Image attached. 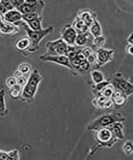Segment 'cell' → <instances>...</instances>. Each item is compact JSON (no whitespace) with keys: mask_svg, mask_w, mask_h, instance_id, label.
Wrapping results in <instances>:
<instances>
[{"mask_svg":"<svg viewBox=\"0 0 133 160\" xmlns=\"http://www.w3.org/2000/svg\"><path fill=\"white\" fill-rule=\"evenodd\" d=\"M77 33L86 34L89 32V28L83 20L76 16L71 25Z\"/></svg>","mask_w":133,"mask_h":160,"instance_id":"obj_16","label":"cell"},{"mask_svg":"<svg viewBox=\"0 0 133 160\" xmlns=\"http://www.w3.org/2000/svg\"><path fill=\"white\" fill-rule=\"evenodd\" d=\"M111 83L109 80H105L102 82L94 84L91 87L93 92L96 96L107 85Z\"/></svg>","mask_w":133,"mask_h":160,"instance_id":"obj_28","label":"cell"},{"mask_svg":"<svg viewBox=\"0 0 133 160\" xmlns=\"http://www.w3.org/2000/svg\"><path fill=\"white\" fill-rule=\"evenodd\" d=\"M114 91L115 89L113 86L111 85V83L106 86L97 95H101L106 98H111Z\"/></svg>","mask_w":133,"mask_h":160,"instance_id":"obj_26","label":"cell"},{"mask_svg":"<svg viewBox=\"0 0 133 160\" xmlns=\"http://www.w3.org/2000/svg\"><path fill=\"white\" fill-rule=\"evenodd\" d=\"M22 91V87L17 84L10 88V96L13 98H18L21 95Z\"/></svg>","mask_w":133,"mask_h":160,"instance_id":"obj_29","label":"cell"},{"mask_svg":"<svg viewBox=\"0 0 133 160\" xmlns=\"http://www.w3.org/2000/svg\"><path fill=\"white\" fill-rule=\"evenodd\" d=\"M4 21L9 23L14 24L22 20V15L17 10L8 11L3 15Z\"/></svg>","mask_w":133,"mask_h":160,"instance_id":"obj_15","label":"cell"},{"mask_svg":"<svg viewBox=\"0 0 133 160\" xmlns=\"http://www.w3.org/2000/svg\"><path fill=\"white\" fill-rule=\"evenodd\" d=\"M77 16L83 20L89 28L97 18V14L92 10L88 8L80 9L77 12Z\"/></svg>","mask_w":133,"mask_h":160,"instance_id":"obj_11","label":"cell"},{"mask_svg":"<svg viewBox=\"0 0 133 160\" xmlns=\"http://www.w3.org/2000/svg\"><path fill=\"white\" fill-rule=\"evenodd\" d=\"M77 32L71 24L64 25L61 29V38L68 45H75Z\"/></svg>","mask_w":133,"mask_h":160,"instance_id":"obj_9","label":"cell"},{"mask_svg":"<svg viewBox=\"0 0 133 160\" xmlns=\"http://www.w3.org/2000/svg\"><path fill=\"white\" fill-rule=\"evenodd\" d=\"M41 17H43V16L41 17L36 13H32L22 15V20L27 23L38 19V18H41Z\"/></svg>","mask_w":133,"mask_h":160,"instance_id":"obj_32","label":"cell"},{"mask_svg":"<svg viewBox=\"0 0 133 160\" xmlns=\"http://www.w3.org/2000/svg\"><path fill=\"white\" fill-rule=\"evenodd\" d=\"M95 51H94L93 48L89 46L84 47L81 49V52L83 54L86 58L89 56L93 53Z\"/></svg>","mask_w":133,"mask_h":160,"instance_id":"obj_35","label":"cell"},{"mask_svg":"<svg viewBox=\"0 0 133 160\" xmlns=\"http://www.w3.org/2000/svg\"><path fill=\"white\" fill-rule=\"evenodd\" d=\"M45 5V2L42 1H24L23 4L16 9L22 15L36 13L40 16L42 17V12Z\"/></svg>","mask_w":133,"mask_h":160,"instance_id":"obj_5","label":"cell"},{"mask_svg":"<svg viewBox=\"0 0 133 160\" xmlns=\"http://www.w3.org/2000/svg\"><path fill=\"white\" fill-rule=\"evenodd\" d=\"M6 83L8 88H11L14 86L17 85L16 79L14 77H10L6 80Z\"/></svg>","mask_w":133,"mask_h":160,"instance_id":"obj_37","label":"cell"},{"mask_svg":"<svg viewBox=\"0 0 133 160\" xmlns=\"http://www.w3.org/2000/svg\"><path fill=\"white\" fill-rule=\"evenodd\" d=\"M125 118L119 112H111L103 115L92 121L88 125V129L96 131L99 128H106L115 122H122Z\"/></svg>","mask_w":133,"mask_h":160,"instance_id":"obj_3","label":"cell"},{"mask_svg":"<svg viewBox=\"0 0 133 160\" xmlns=\"http://www.w3.org/2000/svg\"><path fill=\"white\" fill-rule=\"evenodd\" d=\"M127 98L121 91L116 90H115L111 98L113 104L118 107L123 106L126 102Z\"/></svg>","mask_w":133,"mask_h":160,"instance_id":"obj_18","label":"cell"},{"mask_svg":"<svg viewBox=\"0 0 133 160\" xmlns=\"http://www.w3.org/2000/svg\"><path fill=\"white\" fill-rule=\"evenodd\" d=\"M106 128H108L111 131L114 138L118 140L124 139V136L123 132V127L121 122L114 123Z\"/></svg>","mask_w":133,"mask_h":160,"instance_id":"obj_14","label":"cell"},{"mask_svg":"<svg viewBox=\"0 0 133 160\" xmlns=\"http://www.w3.org/2000/svg\"><path fill=\"white\" fill-rule=\"evenodd\" d=\"M125 51L127 54L130 55H133V45L128 44L126 45L125 48Z\"/></svg>","mask_w":133,"mask_h":160,"instance_id":"obj_39","label":"cell"},{"mask_svg":"<svg viewBox=\"0 0 133 160\" xmlns=\"http://www.w3.org/2000/svg\"><path fill=\"white\" fill-rule=\"evenodd\" d=\"M93 104L97 108L108 109L113 105L111 98H106L100 95H97L93 100Z\"/></svg>","mask_w":133,"mask_h":160,"instance_id":"obj_12","label":"cell"},{"mask_svg":"<svg viewBox=\"0 0 133 160\" xmlns=\"http://www.w3.org/2000/svg\"><path fill=\"white\" fill-rule=\"evenodd\" d=\"M97 56V65L100 68L113 60L114 51L111 49L98 48L95 51Z\"/></svg>","mask_w":133,"mask_h":160,"instance_id":"obj_8","label":"cell"},{"mask_svg":"<svg viewBox=\"0 0 133 160\" xmlns=\"http://www.w3.org/2000/svg\"><path fill=\"white\" fill-rule=\"evenodd\" d=\"M126 41L128 44L133 45V36L132 32H131V33L129 35H128V38H126Z\"/></svg>","mask_w":133,"mask_h":160,"instance_id":"obj_42","label":"cell"},{"mask_svg":"<svg viewBox=\"0 0 133 160\" xmlns=\"http://www.w3.org/2000/svg\"><path fill=\"white\" fill-rule=\"evenodd\" d=\"M19 30L15 26L2 21L0 22V32L3 34H14L18 32Z\"/></svg>","mask_w":133,"mask_h":160,"instance_id":"obj_17","label":"cell"},{"mask_svg":"<svg viewBox=\"0 0 133 160\" xmlns=\"http://www.w3.org/2000/svg\"><path fill=\"white\" fill-rule=\"evenodd\" d=\"M106 38L103 35L94 38L92 41L93 47L96 48L97 49L103 48L106 43Z\"/></svg>","mask_w":133,"mask_h":160,"instance_id":"obj_25","label":"cell"},{"mask_svg":"<svg viewBox=\"0 0 133 160\" xmlns=\"http://www.w3.org/2000/svg\"><path fill=\"white\" fill-rule=\"evenodd\" d=\"M43 17L40 18L38 19L34 20L31 22L27 23L29 28L33 31H39L42 29V22Z\"/></svg>","mask_w":133,"mask_h":160,"instance_id":"obj_27","label":"cell"},{"mask_svg":"<svg viewBox=\"0 0 133 160\" xmlns=\"http://www.w3.org/2000/svg\"><path fill=\"white\" fill-rule=\"evenodd\" d=\"M31 42L28 37H24L20 38L15 43V48L18 51H24L28 50L31 47Z\"/></svg>","mask_w":133,"mask_h":160,"instance_id":"obj_19","label":"cell"},{"mask_svg":"<svg viewBox=\"0 0 133 160\" xmlns=\"http://www.w3.org/2000/svg\"><path fill=\"white\" fill-rule=\"evenodd\" d=\"M96 131V138L101 146L111 148L118 141L108 128H102Z\"/></svg>","mask_w":133,"mask_h":160,"instance_id":"obj_7","label":"cell"},{"mask_svg":"<svg viewBox=\"0 0 133 160\" xmlns=\"http://www.w3.org/2000/svg\"><path fill=\"white\" fill-rule=\"evenodd\" d=\"M93 38V37L90 32L86 34L78 33L75 40V45L83 48L87 46H89L88 45L90 44V42L92 45Z\"/></svg>","mask_w":133,"mask_h":160,"instance_id":"obj_13","label":"cell"},{"mask_svg":"<svg viewBox=\"0 0 133 160\" xmlns=\"http://www.w3.org/2000/svg\"><path fill=\"white\" fill-rule=\"evenodd\" d=\"M9 160H20L19 153L17 150L15 149L8 152Z\"/></svg>","mask_w":133,"mask_h":160,"instance_id":"obj_34","label":"cell"},{"mask_svg":"<svg viewBox=\"0 0 133 160\" xmlns=\"http://www.w3.org/2000/svg\"><path fill=\"white\" fill-rule=\"evenodd\" d=\"M8 11L6 9L5 7L1 3V1H0V14L3 16Z\"/></svg>","mask_w":133,"mask_h":160,"instance_id":"obj_41","label":"cell"},{"mask_svg":"<svg viewBox=\"0 0 133 160\" xmlns=\"http://www.w3.org/2000/svg\"><path fill=\"white\" fill-rule=\"evenodd\" d=\"M13 25L17 27H20L27 33L28 38L31 42V47L28 50L30 52H35L39 49L41 41L47 36L52 33L54 31V28L52 26H50L39 31H33L29 28L27 23L22 20L14 23Z\"/></svg>","mask_w":133,"mask_h":160,"instance_id":"obj_1","label":"cell"},{"mask_svg":"<svg viewBox=\"0 0 133 160\" xmlns=\"http://www.w3.org/2000/svg\"><path fill=\"white\" fill-rule=\"evenodd\" d=\"M1 2L8 11H11L15 8L11 1H1Z\"/></svg>","mask_w":133,"mask_h":160,"instance_id":"obj_36","label":"cell"},{"mask_svg":"<svg viewBox=\"0 0 133 160\" xmlns=\"http://www.w3.org/2000/svg\"><path fill=\"white\" fill-rule=\"evenodd\" d=\"M41 60L45 62L54 63L57 65L62 66L69 69L70 72L72 71L70 60L66 55L56 56H44L40 57Z\"/></svg>","mask_w":133,"mask_h":160,"instance_id":"obj_10","label":"cell"},{"mask_svg":"<svg viewBox=\"0 0 133 160\" xmlns=\"http://www.w3.org/2000/svg\"><path fill=\"white\" fill-rule=\"evenodd\" d=\"M102 27L97 18L94 20L93 23L89 28V32L93 38L103 35Z\"/></svg>","mask_w":133,"mask_h":160,"instance_id":"obj_20","label":"cell"},{"mask_svg":"<svg viewBox=\"0 0 133 160\" xmlns=\"http://www.w3.org/2000/svg\"><path fill=\"white\" fill-rule=\"evenodd\" d=\"M90 76L91 81L94 84L98 83L105 80L103 72L99 69L91 70L90 71Z\"/></svg>","mask_w":133,"mask_h":160,"instance_id":"obj_21","label":"cell"},{"mask_svg":"<svg viewBox=\"0 0 133 160\" xmlns=\"http://www.w3.org/2000/svg\"><path fill=\"white\" fill-rule=\"evenodd\" d=\"M68 45L61 38L54 41H48L46 44V52L44 56L66 55Z\"/></svg>","mask_w":133,"mask_h":160,"instance_id":"obj_6","label":"cell"},{"mask_svg":"<svg viewBox=\"0 0 133 160\" xmlns=\"http://www.w3.org/2000/svg\"><path fill=\"white\" fill-rule=\"evenodd\" d=\"M42 76L38 70L34 69L30 74L29 78L19 97L23 102L31 103L34 101V98L40 82L42 81Z\"/></svg>","mask_w":133,"mask_h":160,"instance_id":"obj_2","label":"cell"},{"mask_svg":"<svg viewBox=\"0 0 133 160\" xmlns=\"http://www.w3.org/2000/svg\"><path fill=\"white\" fill-rule=\"evenodd\" d=\"M5 97V90H0V116L1 117L5 116L8 114V110L6 107Z\"/></svg>","mask_w":133,"mask_h":160,"instance_id":"obj_23","label":"cell"},{"mask_svg":"<svg viewBox=\"0 0 133 160\" xmlns=\"http://www.w3.org/2000/svg\"><path fill=\"white\" fill-rule=\"evenodd\" d=\"M91 71V66L86 60L81 61L80 62L78 69L76 71L75 76L81 75H81L85 74L87 73L90 74V71Z\"/></svg>","mask_w":133,"mask_h":160,"instance_id":"obj_22","label":"cell"},{"mask_svg":"<svg viewBox=\"0 0 133 160\" xmlns=\"http://www.w3.org/2000/svg\"><path fill=\"white\" fill-rule=\"evenodd\" d=\"M17 81V84L20 86L22 87L25 86L27 82V80L24 76H21L16 78Z\"/></svg>","mask_w":133,"mask_h":160,"instance_id":"obj_38","label":"cell"},{"mask_svg":"<svg viewBox=\"0 0 133 160\" xmlns=\"http://www.w3.org/2000/svg\"><path fill=\"white\" fill-rule=\"evenodd\" d=\"M86 60L91 65V68L94 66L96 65L97 59L96 55L95 52H94L93 53L87 57Z\"/></svg>","mask_w":133,"mask_h":160,"instance_id":"obj_33","label":"cell"},{"mask_svg":"<svg viewBox=\"0 0 133 160\" xmlns=\"http://www.w3.org/2000/svg\"><path fill=\"white\" fill-rule=\"evenodd\" d=\"M0 160H9L8 152L0 150Z\"/></svg>","mask_w":133,"mask_h":160,"instance_id":"obj_40","label":"cell"},{"mask_svg":"<svg viewBox=\"0 0 133 160\" xmlns=\"http://www.w3.org/2000/svg\"><path fill=\"white\" fill-rule=\"evenodd\" d=\"M17 70L21 73V75L25 76V75L31 73L32 68L29 64L23 63L19 66Z\"/></svg>","mask_w":133,"mask_h":160,"instance_id":"obj_30","label":"cell"},{"mask_svg":"<svg viewBox=\"0 0 133 160\" xmlns=\"http://www.w3.org/2000/svg\"><path fill=\"white\" fill-rule=\"evenodd\" d=\"M123 150L127 155H131L133 152V142L130 140H128L124 143L123 146Z\"/></svg>","mask_w":133,"mask_h":160,"instance_id":"obj_31","label":"cell"},{"mask_svg":"<svg viewBox=\"0 0 133 160\" xmlns=\"http://www.w3.org/2000/svg\"><path fill=\"white\" fill-rule=\"evenodd\" d=\"M115 90L121 91L128 98L133 94V85L121 72L115 73L109 79Z\"/></svg>","mask_w":133,"mask_h":160,"instance_id":"obj_4","label":"cell"},{"mask_svg":"<svg viewBox=\"0 0 133 160\" xmlns=\"http://www.w3.org/2000/svg\"><path fill=\"white\" fill-rule=\"evenodd\" d=\"M82 48L75 45H68V50L66 55L68 57L70 60L74 59L76 58L77 54L80 51H81Z\"/></svg>","mask_w":133,"mask_h":160,"instance_id":"obj_24","label":"cell"}]
</instances>
